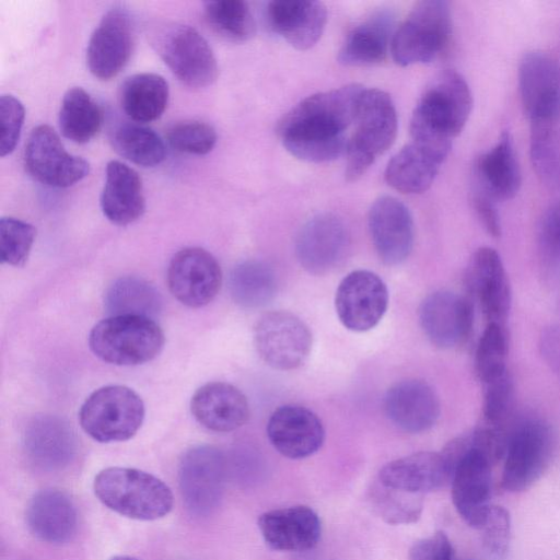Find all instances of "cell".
I'll return each instance as SVG.
<instances>
[{"label":"cell","instance_id":"cell-1","mask_svg":"<svg viewBox=\"0 0 560 560\" xmlns=\"http://www.w3.org/2000/svg\"><path fill=\"white\" fill-rule=\"evenodd\" d=\"M471 107L472 95L463 75L452 69L440 72L425 86L412 113V142L447 158Z\"/></svg>","mask_w":560,"mask_h":560},{"label":"cell","instance_id":"cell-2","mask_svg":"<svg viewBox=\"0 0 560 560\" xmlns=\"http://www.w3.org/2000/svg\"><path fill=\"white\" fill-rule=\"evenodd\" d=\"M363 86L348 84L311 95L279 124L282 140L313 144H346L345 131L354 122Z\"/></svg>","mask_w":560,"mask_h":560},{"label":"cell","instance_id":"cell-3","mask_svg":"<svg viewBox=\"0 0 560 560\" xmlns=\"http://www.w3.org/2000/svg\"><path fill=\"white\" fill-rule=\"evenodd\" d=\"M96 498L109 510L138 521H155L173 509L174 497L158 477L129 467H108L94 478Z\"/></svg>","mask_w":560,"mask_h":560},{"label":"cell","instance_id":"cell-4","mask_svg":"<svg viewBox=\"0 0 560 560\" xmlns=\"http://www.w3.org/2000/svg\"><path fill=\"white\" fill-rule=\"evenodd\" d=\"M355 130L347 147L346 177L359 179L394 143L397 113L390 96L378 89L363 90L355 115Z\"/></svg>","mask_w":560,"mask_h":560},{"label":"cell","instance_id":"cell-5","mask_svg":"<svg viewBox=\"0 0 560 560\" xmlns=\"http://www.w3.org/2000/svg\"><path fill=\"white\" fill-rule=\"evenodd\" d=\"M164 346V334L150 317L108 316L91 329L89 347L101 360L115 365H138L153 360Z\"/></svg>","mask_w":560,"mask_h":560},{"label":"cell","instance_id":"cell-6","mask_svg":"<svg viewBox=\"0 0 560 560\" xmlns=\"http://www.w3.org/2000/svg\"><path fill=\"white\" fill-rule=\"evenodd\" d=\"M452 25L447 1L418 2L393 36L395 62L402 67L432 62L446 49Z\"/></svg>","mask_w":560,"mask_h":560},{"label":"cell","instance_id":"cell-7","mask_svg":"<svg viewBox=\"0 0 560 560\" xmlns=\"http://www.w3.org/2000/svg\"><path fill=\"white\" fill-rule=\"evenodd\" d=\"M144 413V404L133 389L125 385H107L84 400L79 421L83 431L97 442H122L138 432Z\"/></svg>","mask_w":560,"mask_h":560},{"label":"cell","instance_id":"cell-8","mask_svg":"<svg viewBox=\"0 0 560 560\" xmlns=\"http://www.w3.org/2000/svg\"><path fill=\"white\" fill-rule=\"evenodd\" d=\"M151 42L174 75L190 88L211 85L218 77L214 54L205 37L194 27L170 23L158 26Z\"/></svg>","mask_w":560,"mask_h":560},{"label":"cell","instance_id":"cell-9","mask_svg":"<svg viewBox=\"0 0 560 560\" xmlns=\"http://www.w3.org/2000/svg\"><path fill=\"white\" fill-rule=\"evenodd\" d=\"M557 446L551 427L528 419L514 427L502 474V486L511 492L532 487L549 467Z\"/></svg>","mask_w":560,"mask_h":560},{"label":"cell","instance_id":"cell-10","mask_svg":"<svg viewBox=\"0 0 560 560\" xmlns=\"http://www.w3.org/2000/svg\"><path fill=\"white\" fill-rule=\"evenodd\" d=\"M254 347L270 368L291 371L307 360L312 349V332L296 315L287 311L264 314L253 329Z\"/></svg>","mask_w":560,"mask_h":560},{"label":"cell","instance_id":"cell-11","mask_svg":"<svg viewBox=\"0 0 560 560\" xmlns=\"http://www.w3.org/2000/svg\"><path fill=\"white\" fill-rule=\"evenodd\" d=\"M518 86L532 130L555 128L560 117V67L549 55L526 54L518 69Z\"/></svg>","mask_w":560,"mask_h":560},{"label":"cell","instance_id":"cell-12","mask_svg":"<svg viewBox=\"0 0 560 560\" xmlns=\"http://www.w3.org/2000/svg\"><path fill=\"white\" fill-rule=\"evenodd\" d=\"M225 458L210 445L190 448L183 456L178 482L183 501L190 513L206 516L219 505L225 483Z\"/></svg>","mask_w":560,"mask_h":560},{"label":"cell","instance_id":"cell-13","mask_svg":"<svg viewBox=\"0 0 560 560\" xmlns=\"http://www.w3.org/2000/svg\"><path fill=\"white\" fill-rule=\"evenodd\" d=\"M24 163L37 182L66 188L83 179L90 171L89 163L69 153L59 136L47 125L35 127L25 144Z\"/></svg>","mask_w":560,"mask_h":560},{"label":"cell","instance_id":"cell-14","mask_svg":"<svg viewBox=\"0 0 560 560\" xmlns=\"http://www.w3.org/2000/svg\"><path fill=\"white\" fill-rule=\"evenodd\" d=\"M387 306V287L370 270L349 272L336 290L337 316L351 331L363 332L374 328L383 318Z\"/></svg>","mask_w":560,"mask_h":560},{"label":"cell","instance_id":"cell-15","mask_svg":"<svg viewBox=\"0 0 560 560\" xmlns=\"http://www.w3.org/2000/svg\"><path fill=\"white\" fill-rule=\"evenodd\" d=\"M167 285L173 296L189 307H202L219 293L222 271L217 259L203 248L178 250L167 268Z\"/></svg>","mask_w":560,"mask_h":560},{"label":"cell","instance_id":"cell-16","mask_svg":"<svg viewBox=\"0 0 560 560\" xmlns=\"http://www.w3.org/2000/svg\"><path fill=\"white\" fill-rule=\"evenodd\" d=\"M350 235L345 222L334 213H318L298 232L295 256L300 265L313 275H325L345 257Z\"/></svg>","mask_w":560,"mask_h":560},{"label":"cell","instance_id":"cell-17","mask_svg":"<svg viewBox=\"0 0 560 560\" xmlns=\"http://www.w3.org/2000/svg\"><path fill=\"white\" fill-rule=\"evenodd\" d=\"M471 300L447 290L429 294L419 308V322L435 347L453 349L465 343L472 329Z\"/></svg>","mask_w":560,"mask_h":560},{"label":"cell","instance_id":"cell-18","mask_svg":"<svg viewBox=\"0 0 560 560\" xmlns=\"http://www.w3.org/2000/svg\"><path fill=\"white\" fill-rule=\"evenodd\" d=\"M465 284L469 295L478 302L487 323L505 326L511 310V289L495 249L485 246L472 254L466 268Z\"/></svg>","mask_w":560,"mask_h":560},{"label":"cell","instance_id":"cell-19","mask_svg":"<svg viewBox=\"0 0 560 560\" xmlns=\"http://www.w3.org/2000/svg\"><path fill=\"white\" fill-rule=\"evenodd\" d=\"M133 39L129 13L121 8L107 11L89 40L86 63L91 73L101 80L116 77L130 59Z\"/></svg>","mask_w":560,"mask_h":560},{"label":"cell","instance_id":"cell-20","mask_svg":"<svg viewBox=\"0 0 560 560\" xmlns=\"http://www.w3.org/2000/svg\"><path fill=\"white\" fill-rule=\"evenodd\" d=\"M470 436V433H469ZM491 463L472 447L455 465L451 486L454 506L471 527L481 528L491 509Z\"/></svg>","mask_w":560,"mask_h":560},{"label":"cell","instance_id":"cell-21","mask_svg":"<svg viewBox=\"0 0 560 560\" xmlns=\"http://www.w3.org/2000/svg\"><path fill=\"white\" fill-rule=\"evenodd\" d=\"M368 225L380 259L388 266L405 261L413 247L415 229L408 208L390 196L377 198L369 210Z\"/></svg>","mask_w":560,"mask_h":560},{"label":"cell","instance_id":"cell-22","mask_svg":"<svg viewBox=\"0 0 560 560\" xmlns=\"http://www.w3.org/2000/svg\"><path fill=\"white\" fill-rule=\"evenodd\" d=\"M267 435L271 445L284 457L301 459L316 453L325 441V429L318 416L300 405H283L269 417Z\"/></svg>","mask_w":560,"mask_h":560},{"label":"cell","instance_id":"cell-23","mask_svg":"<svg viewBox=\"0 0 560 560\" xmlns=\"http://www.w3.org/2000/svg\"><path fill=\"white\" fill-rule=\"evenodd\" d=\"M522 183L513 139L505 131L498 142L481 153L472 165V191L494 203L512 199Z\"/></svg>","mask_w":560,"mask_h":560},{"label":"cell","instance_id":"cell-24","mask_svg":"<svg viewBox=\"0 0 560 560\" xmlns=\"http://www.w3.org/2000/svg\"><path fill=\"white\" fill-rule=\"evenodd\" d=\"M384 410L387 418L400 430L421 433L435 424L441 405L430 384L422 380L408 378L387 389Z\"/></svg>","mask_w":560,"mask_h":560},{"label":"cell","instance_id":"cell-25","mask_svg":"<svg viewBox=\"0 0 560 560\" xmlns=\"http://www.w3.org/2000/svg\"><path fill=\"white\" fill-rule=\"evenodd\" d=\"M266 544L279 551H305L320 538L322 525L314 510L305 505L276 509L262 513L257 521Z\"/></svg>","mask_w":560,"mask_h":560},{"label":"cell","instance_id":"cell-26","mask_svg":"<svg viewBox=\"0 0 560 560\" xmlns=\"http://www.w3.org/2000/svg\"><path fill=\"white\" fill-rule=\"evenodd\" d=\"M190 411L203 428L223 433L234 431L247 422L249 405L246 396L234 385L211 382L195 392Z\"/></svg>","mask_w":560,"mask_h":560},{"label":"cell","instance_id":"cell-27","mask_svg":"<svg viewBox=\"0 0 560 560\" xmlns=\"http://www.w3.org/2000/svg\"><path fill=\"white\" fill-rule=\"evenodd\" d=\"M270 28L299 50L312 48L320 38L327 10L319 1H271L266 9Z\"/></svg>","mask_w":560,"mask_h":560},{"label":"cell","instance_id":"cell-28","mask_svg":"<svg viewBox=\"0 0 560 560\" xmlns=\"http://www.w3.org/2000/svg\"><path fill=\"white\" fill-rule=\"evenodd\" d=\"M452 470L442 453L418 452L387 463L378 482L401 491L422 494L451 483Z\"/></svg>","mask_w":560,"mask_h":560},{"label":"cell","instance_id":"cell-29","mask_svg":"<svg viewBox=\"0 0 560 560\" xmlns=\"http://www.w3.org/2000/svg\"><path fill=\"white\" fill-rule=\"evenodd\" d=\"M25 516L32 534L48 544L67 542L77 532V509L65 492L56 489L37 492L28 502Z\"/></svg>","mask_w":560,"mask_h":560},{"label":"cell","instance_id":"cell-30","mask_svg":"<svg viewBox=\"0 0 560 560\" xmlns=\"http://www.w3.org/2000/svg\"><path fill=\"white\" fill-rule=\"evenodd\" d=\"M101 209L114 224L125 226L137 221L145 210L141 178L127 164L113 160L106 165Z\"/></svg>","mask_w":560,"mask_h":560},{"label":"cell","instance_id":"cell-31","mask_svg":"<svg viewBox=\"0 0 560 560\" xmlns=\"http://www.w3.org/2000/svg\"><path fill=\"white\" fill-rule=\"evenodd\" d=\"M445 160L434 151L411 141L388 162L385 180L404 194L424 192L433 184Z\"/></svg>","mask_w":560,"mask_h":560},{"label":"cell","instance_id":"cell-32","mask_svg":"<svg viewBox=\"0 0 560 560\" xmlns=\"http://www.w3.org/2000/svg\"><path fill=\"white\" fill-rule=\"evenodd\" d=\"M25 448L38 467L55 470L68 465L75 452L71 429L57 418L39 417L27 428Z\"/></svg>","mask_w":560,"mask_h":560},{"label":"cell","instance_id":"cell-33","mask_svg":"<svg viewBox=\"0 0 560 560\" xmlns=\"http://www.w3.org/2000/svg\"><path fill=\"white\" fill-rule=\"evenodd\" d=\"M393 18L377 13L354 27L338 54L345 66H370L382 62L387 54Z\"/></svg>","mask_w":560,"mask_h":560},{"label":"cell","instance_id":"cell-34","mask_svg":"<svg viewBox=\"0 0 560 560\" xmlns=\"http://www.w3.org/2000/svg\"><path fill=\"white\" fill-rule=\"evenodd\" d=\"M168 84L156 73L129 77L120 89V105L125 114L138 124L161 117L168 102Z\"/></svg>","mask_w":560,"mask_h":560},{"label":"cell","instance_id":"cell-35","mask_svg":"<svg viewBox=\"0 0 560 560\" xmlns=\"http://www.w3.org/2000/svg\"><path fill=\"white\" fill-rule=\"evenodd\" d=\"M61 133L77 143H86L103 124V110L82 88L69 89L63 95L58 115Z\"/></svg>","mask_w":560,"mask_h":560},{"label":"cell","instance_id":"cell-36","mask_svg":"<svg viewBox=\"0 0 560 560\" xmlns=\"http://www.w3.org/2000/svg\"><path fill=\"white\" fill-rule=\"evenodd\" d=\"M110 141L121 156L142 167L156 166L166 156L162 138L153 129L135 121L117 125Z\"/></svg>","mask_w":560,"mask_h":560},{"label":"cell","instance_id":"cell-37","mask_svg":"<svg viewBox=\"0 0 560 560\" xmlns=\"http://www.w3.org/2000/svg\"><path fill=\"white\" fill-rule=\"evenodd\" d=\"M161 296L152 284L137 277H122L107 290L105 308L109 316L138 315L153 318L161 311Z\"/></svg>","mask_w":560,"mask_h":560},{"label":"cell","instance_id":"cell-38","mask_svg":"<svg viewBox=\"0 0 560 560\" xmlns=\"http://www.w3.org/2000/svg\"><path fill=\"white\" fill-rule=\"evenodd\" d=\"M275 271L265 262L248 260L236 266L230 276V291L235 303L244 307H260L276 295Z\"/></svg>","mask_w":560,"mask_h":560},{"label":"cell","instance_id":"cell-39","mask_svg":"<svg viewBox=\"0 0 560 560\" xmlns=\"http://www.w3.org/2000/svg\"><path fill=\"white\" fill-rule=\"evenodd\" d=\"M205 19L220 36L231 42H246L255 34V21L248 4L241 0L207 2Z\"/></svg>","mask_w":560,"mask_h":560},{"label":"cell","instance_id":"cell-40","mask_svg":"<svg viewBox=\"0 0 560 560\" xmlns=\"http://www.w3.org/2000/svg\"><path fill=\"white\" fill-rule=\"evenodd\" d=\"M370 500L377 515L393 525L417 522L423 509L422 494L394 489L381 482L372 487Z\"/></svg>","mask_w":560,"mask_h":560},{"label":"cell","instance_id":"cell-41","mask_svg":"<svg viewBox=\"0 0 560 560\" xmlns=\"http://www.w3.org/2000/svg\"><path fill=\"white\" fill-rule=\"evenodd\" d=\"M508 348L506 327L494 323L487 324L475 354V371L482 384L508 372Z\"/></svg>","mask_w":560,"mask_h":560},{"label":"cell","instance_id":"cell-42","mask_svg":"<svg viewBox=\"0 0 560 560\" xmlns=\"http://www.w3.org/2000/svg\"><path fill=\"white\" fill-rule=\"evenodd\" d=\"M514 402V383L509 372L483 383L482 420L481 423L510 427V417Z\"/></svg>","mask_w":560,"mask_h":560},{"label":"cell","instance_id":"cell-43","mask_svg":"<svg viewBox=\"0 0 560 560\" xmlns=\"http://www.w3.org/2000/svg\"><path fill=\"white\" fill-rule=\"evenodd\" d=\"M36 236L34 225L12 217L0 220L1 261L21 267L27 260Z\"/></svg>","mask_w":560,"mask_h":560},{"label":"cell","instance_id":"cell-44","mask_svg":"<svg viewBox=\"0 0 560 560\" xmlns=\"http://www.w3.org/2000/svg\"><path fill=\"white\" fill-rule=\"evenodd\" d=\"M166 138L175 150L196 155L208 154L217 143L214 128L200 120H183L172 125Z\"/></svg>","mask_w":560,"mask_h":560},{"label":"cell","instance_id":"cell-45","mask_svg":"<svg viewBox=\"0 0 560 560\" xmlns=\"http://www.w3.org/2000/svg\"><path fill=\"white\" fill-rule=\"evenodd\" d=\"M25 110L23 104L13 95L0 97V154H10L20 138Z\"/></svg>","mask_w":560,"mask_h":560},{"label":"cell","instance_id":"cell-46","mask_svg":"<svg viewBox=\"0 0 560 560\" xmlns=\"http://www.w3.org/2000/svg\"><path fill=\"white\" fill-rule=\"evenodd\" d=\"M481 528L487 552L495 559H503L508 552L511 537L509 512L502 506H491Z\"/></svg>","mask_w":560,"mask_h":560},{"label":"cell","instance_id":"cell-47","mask_svg":"<svg viewBox=\"0 0 560 560\" xmlns=\"http://www.w3.org/2000/svg\"><path fill=\"white\" fill-rule=\"evenodd\" d=\"M410 560H455L453 545L445 533L436 532L416 541L409 551Z\"/></svg>","mask_w":560,"mask_h":560},{"label":"cell","instance_id":"cell-48","mask_svg":"<svg viewBox=\"0 0 560 560\" xmlns=\"http://www.w3.org/2000/svg\"><path fill=\"white\" fill-rule=\"evenodd\" d=\"M539 243L549 261L560 262V202L545 213L539 228Z\"/></svg>","mask_w":560,"mask_h":560},{"label":"cell","instance_id":"cell-49","mask_svg":"<svg viewBox=\"0 0 560 560\" xmlns=\"http://www.w3.org/2000/svg\"><path fill=\"white\" fill-rule=\"evenodd\" d=\"M471 201L475 212L485 230L493 237L500 236L501 223L497 203L477 195H471Z\"/></svg>","mask_w":560,"mask_h":560},{"label":"cell","instance_id":"cell-50","mask_svg":"<svg viewBox=\"0 0 560 560\" xmlns=\"http://www.w3.org/2000/svg\"><path fill=\"white\" fill-rule=\"evenodd\" d=\"M540 350L545 361L560 376V327L546 329L540 337Z\"/></svg>","mask_w":560,"mask_h":560},{"label":"cell","instance_id":"cell-51","mask_svg":"<svg viewBox=\"0 0 560 560\" xmlns=\"http://www.w3.org/2000/svg\"><path fill=\"white\" fill-rule=\"evenodd\" d=\"M109 560H139V559L131 557V556H116Z\"/></svg>","mask_w":560,"mask_h":560}]
</instances>
